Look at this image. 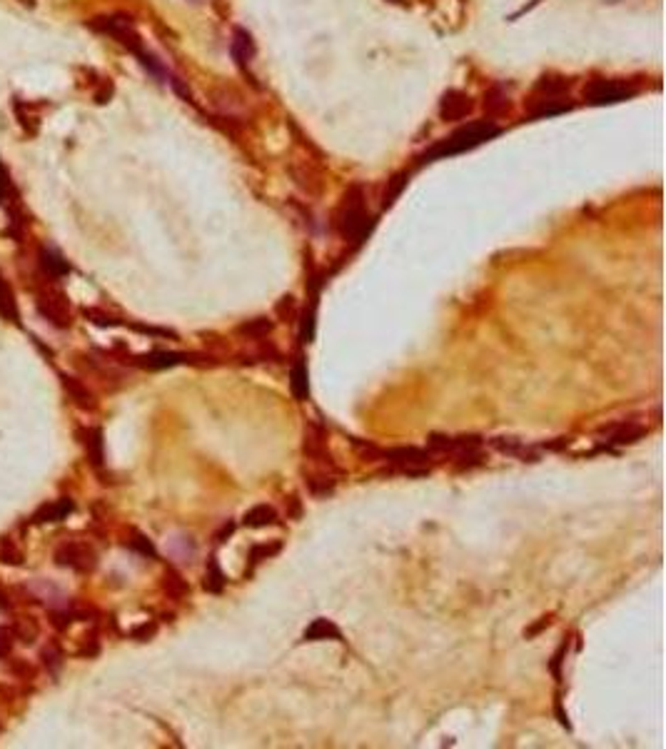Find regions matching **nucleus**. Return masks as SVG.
<instances>
[{"label": "nucleus", "mask_w": 666, "mask_h": 749, "mask_svg": "<svg viewBox=\"0 0 666 749\" xmlns=\"http://www.w3.org/2000/svg\"><path fill=\"white\" fill-rule=\"evenodd\" d=\"M10 647H13V635L0 627V657H6V654L10 652Z\"/></svg>", "instance_id": "43"}, {"label": "nucleus", "mask_w": 666, "mask_h": 749, "mask_svg": "<svg viewBox=\"0 0 666 749\" xmlns=\"http://www.w3.org/2000/svg\"><path fill=\"white\" fill-rule=\"evenodd\" d=\"M302 640L304 642H320V640H337V642H342V632L337 630V624L332 619L320 617L302 632Z\"/></svg>", "instance_id": "21"}, {"label": "nucleus", "mask_w": 666, "mask_h": 749, "mask_svg": "<svg viewBox=\"0 0 666 749\" xmlns=\"http://www.w3.org/2000/svg\"><path fill=\"white\" fill-rule=\"evenodd\" d=\"M355 450L359 452V457L364 462H382V447L372 445V442H362V440H352Z\"/></svg>", "instance_id": "36"}, {"label": "nucleus", "mask_w": 666, "mask_h": 749, "mask_svg": "<svg viewBox=\"0 0 666 749\" xmlns=\"http://www.w3.org/2000/svg\"><path fill=\"white\" fill-rule=\"evenodd\" d=\"M302 455L307 457V462L315 464V467H325V470L339 472L332 452H330V447H327V430L322 428L320 423H315V420H307V423H304Z\"/></svg>", "instance_id": "4"}, {"label": "nucleus", "mask_w": 666, "mask_h": 749, "mask_svg": "<svg viewBox=\"0 0 666 749\" xmlns=\"http://www.w3.org/2000/svg\"><path fill=\"white\" fill-rule=\"evenodd\" d=\"M569 80L566 77H541L534 85V98H549V96H566Z\"/></svg>", "instance_id": "27"}, {"label": "nucleus", "mask_w": 666, "mask_h": 749, "mask_svg": "<svg viewBox=\"0 0 666 749\" xmlns=\"http://www.w3.org/2000/svg\"><path fill=\"white\" fill-rule=\"evenodd\" d=\"M302 477H304V487H307L309 494H315V497H327V494H332L334 487H337L339 472L325 470V467H315V464H312V467H304Z\"/></svg>", "instance_id": "11"}, {"label": "nucleus", "mask_w": 666, "mask_h": 749, "mask_svg": "<svg viewBox=\"0 0 666 749\" xmlns=\"http://www.w3.org/2000/svg\"><path fill=\"white\" fill-rule=\"evenodd\" d=\"M387 3H394V6H405V0H387Z\"/></svg>", "instance_id": "47"}, {"label": "nucleus", "mask_w": 666, "mask_h": 749, "mask_svg": "<svg viewBox=\"0 0 666 749\" xmlns=\"http://www.w3.org/2000/svg\"><path fill=\"white\" fill-rule=\"evenodd\" d=\"M282 550V542H257V545H252L250 547V554H247V559H250V570H247V575H252L255 572L257 565H262L265 559H272L274 554L280 552Z\"/></svg>", "instance_id": "26"}, {"label": "nucleus", "mask_w": 666, "mask_h": 749, "mask_svg": "<svg viewBox=\"0 0 666 749\" xmlns=\"http://www.w3.org/2000/svg\"><path fill=\"white\" fill-rule=\"evenodd\" d=\"M42 667L48 669L53 677H58V672L63 669V649L58 644H48L42 649Z\"/></svg>", "instance_id": "33"}, {"label": "nucleus", "mask_w": 666, "mask_h": 749, "mask_svg": "<svg viewBox=\"0 0 666 749\" xmlns=\"http://www.w3.org/2000/svg\"><path fill=\"white\" fill-rule=\"evenodd\" d=\"M225 572L220 570V565H217V557H210L208 562V570H205V582L203 587L208 589V592H212V595H220L222 589H225Z\"/></svg>", "instance_id": "28"}, {"label": "nucleus", "mask_w": 666, "mask_h": 749, "mask_svg": "<svg viewBox=\"0 0 666 749\" xmlns=\"http://www.w3.org/2000/svg\"><path fill=\"white\" fill-rule=\"evenodd\" d=\"M290 387H292V395H295L297 400H307V398H309L307 360H304L302 352H297L295 363H292V370H290Z\"/></svg>", "instance_id": "19"}, {"label": "nucleus", "mask_w": 666, "mask_h": 749, "mask_svg": "<svg viewBox=\"0 0 666 749\" xmlns=\"http://www.w3.org/2000/svg\"><path fill=\"white\" fill-rule=\"evenodd\" d=\"M72 512V502L70 499H55V502H48V505H42L40 510L33 515V522L36 524H48V522H60V520H65L68 515Z\"/></svg>", "instance_id": "20"}, {"label": "nucleus", "mask_w": 666, "mask_h": 749, "mask_svg": "<svg viewBox=\"0 0 666 749\" xmlns=\"http://www.w3.org/2000/svg\"><path fill=\"white\" fill-rule=\"evenodd\" d=\"M367 197H364L362 185H352L347 188V192L342 195V202H339L337 213H334V227L345 240H352V243H362L364 238L369 235L375 220L369 218L367 213Z\"/></svg>", "instance_id": "2"}, {"label": "nucleus", "mask_w": 666, "mask_h": 749, "mask_svg": "<svg viewBox=\"0 0 666 749\" xmlns=\"http://www.w3.org/2000/svg\"><path fill=\"white\" fill-rule=\"evenodd\" d=\"M80 442L85 447V455H88V462L95 467V470H102L105 467V442H102V430L100 428H83L77 432Z\"/></svg>", "instance_id": "14"}, {"label": "nucleus", "mask_w": 666, "mask_h": 749, "mask_svg": "<svg viewBox=\"0 0 666 749\" xmlns=\"http://www.w3.org/2000/svg\"><path fill=\"white\" fill-rule=\"evenodd\" d=\"M155 632H157V624L155 622H148V624H140V627H135L132 630V637H135L137 642H148V640H153Z\"/></svg>", "instance_id": "40"}, {"label": "nucleus", "mask_w": 666, "mask_h": 749, "mask_svg": "<svg viewBox=\"0 0 666 749\" xmlns=\"http://www.w3.org/2000/svg\"><path fill=\"white\" fill-rule=\"evenodd\" d=\"M484 105L492 107L494 113H497V107H500V110H506V107H509V98L502 96V90H500V88H492V90L487 93V98H484Z\"/></svg>", "instance_id": "39"}, {"label": "nucleus", "mask_w": 666, "mask_h": 749, "mask_svg": "<svg viewBox=\"0 0 666 749\" xmlns=\"http://www.w3.org/2000/svg\"><path fill=\"white\" fill-rule=\"evenodd\" d=\"M55 565L58 567H70V570L80 572V575H88V572L95 570L98 565V554L95 550L90 547L88 542H63L58 550H55Z\"/></svg>", "instance_id": "6"}, {"label": "nucleus", "mask_w": 666, "mask_h": 749, "mask_svg": "<svg viewBox=\"0 0 666 749\" xmlns=\"http://www.w3.org/2000/svg\"><path fill=\"white\" fill-rule=\"evenodd\" d=\"M489 445L497 452H502V455H512V457H519L524 462H536V452L529 445H524V440H517V437H492Z\"/></svg>", "instance_id": "17"}, {"label": "nucleus", "mask_w": 666, "mask_h": 749, "mask_svg": "<svg viewBox=\"0 0 666 749\" xmlns=\"http://www.w3.org/2000/svg\"><path fill=\"white\" fill-rule=\"evenodd\" d=\"M494 135H500V125L494 123V120H474V123L457 128L452 135H447L437 145H432L422 155V162H432L437 158H452V155L474 150L482 143H487V140H492Z\"/></svg>", "instance_id": "1"}, {"label": "nucleus", "mask_w": 666, "mask_h": 749, "mask_svg": "<svg viewBox=\"0 0 666 749\" xmlns=\"http://www.w3.org/2000/svg\"><path fill=\"white\" fill-rule=\"evenodd\" d=\"M599 437H607V447H624V445H634L646 434V428L639 423H631V420H621V423H612L604 425V428L596 430Z\"/></svg>", "instance_id": "10"}, {"label": "nucleus", "mask_w": 666, "mask_h": 749, "mask_svg": "<svg viewBox=\"0 0 666 749\" xmlns=\"http://www.w3.org/2000/svg\"><path fill=\"white\" fill-rule=\"evenodd\" d=\"M125 363L135 365L143 370H170L178 365H190V368H217V357L203 355V352H167V350H153L145 355H132Z\"/></svg>", "instance_id": "3"}, {"label": "nucleus", "mask_w": 666, "mask_h": 749, "mask_svg": "<svg viewBox=\"0 0 666 749\" xmlns=\"http://www.w3.org/2000/svg\"><path fill=\"white\" fill-rule=\"evenodd\" d=\"M125 545L132 550V552L143 554V557H150V559L157 557V552H155V545L143 535V532H137V529H130V537L125 540Z\"/></svg>", "instance_id": "32"}, {"label": "nucleus", "mask_w": 666, "mask_h": 749, "mask_svg": "<svg viewBox=\"0 0 666 749\" xmlns=\"http://www.w3.org/2000/svg\"><path fill=\"white\" fill-rule=\"evenodd\" d=\"M13 640H20L23 644H33L38 640V624L30 617H20L13 624Z\"/></svg>", "instance_id": "31"}, {"label": "nucleus", "mask_w": 666, "mask_h": 749, "mask_svg": "<svg viewBox=\"0 0 666 749\" xmlns=\"http://www.w3.org/2000/svg\"><path fill=\"white\" fill-rule=\"evenodd\" d=\"M472 107H474V103H472V98L467 93H462V90H447L440 100V118L449 120V123L452 120H462L472 113Z\"/></svg>", "instance_id": "13"}, {"label": "nucleus", "mask_w": 666, "mask_h": 749, "mask_svg": "<svg viewBox=\"0 0 666 749\" xmlns=\"http://www.w3.org/2000/svg\"><path fill=\"white\" fill-rule=\"evenodd\" d=\"M90 28L98 30V33H105V36L115 38V40L120 43V45H125L127 50H132V53H140L143 50V43H140V38H137V33L132 30L130 20L125 18H93L90 20Z\"/></svg>", "instance_id": "8"}, {"label": "nucleus", "mask_w": 666, "mask_h": 749, "mask_svg": "<svg viewBox=\"0 0 666 749\" xmlns=\"http://www.w3.org/2000/svg\"><path fill=\"white\" fill-rule=\"evenodd\" d=\"M38 265H40V270L45 273V278H53V280L65 278V275L70 273V262H68L65 257L60 255L58 250H53V248H42L40 250V255H38Z\"/></svg>", "instance_id": "16"}, {"label": "nucleus", "mask_w": 666, "mask_h": 749, "mask_svg": "<svg viewBox=\"0 0 666 749\" xmlns=\"http://www.w3.org/2000/svg\"><path fill=\"white\" fill-rule=\"evenodd\" d=\"M274 312H277V315H280L285 322H292L295 317H297V305H295V298H292V295L280 298V303L274 305Z\"/></svg>", "instance_id": "37"}, {"label": "nucleus", "mask_w": 666, "mask_h": 749, "mask_svg": "<svg viewBox=\"0 0 666 749\" xmlns=\"http://www.w3.org/2000/svg\"><path fill=\"white\" fill-rule=\"evenodd\" d=\"M0 559H3L6 565H13V567H18L25 562L23 550H20V545L13 540V537H0Z\"/></svg>", "instance_id": "30"}, {"label": "nucleus", "mask_w": 666, "mask_h": 749, "mask_svg": "<svg viewBox=\"0 0 666 749\" xmlns=\"http://www.w3.org/2000/svg\"><path fill=\"white\" fill-rule=\"evenodd\" d=\"M0 610H10V602H8V595L3 587H0Z\"/></svg>", "instance_id": "46"}, {"label": "nucleus", "mask_w": 666, "mask_h": 749, "mask_svg": "<svg viewBox=\"0 0 666 749\" xmlns=\"http://www.w3.org/2000/svg\"><path fill=\"white\" fill-rule=\"evenodd\" d=\"M549 624H552V617H544L539 624H534L532 630H527V632H524V635H527V637H534L536 632H541V630H544V627H549Z\"/></svg>", "instance_id": "45"}, {"label": "nucleus", "mask_w": 666, "mask_h": 749, "mask_svg": "<svg viewBox=\"0 0 666 749\" xmlns=\"http://www.w3.org/2000/svg\"><path fill=\"white\" fill-rule=\"evenodd\" d=\"M8 192H10V180H8L6 167H0V202L6 200Z\"/></svg>", "instance_id": "44"}, {"label": "nucleus", "mask_w": 666, "mask_h": 749, "mask_svg": "<svg viewBox=\"0 0 666 749\" xmlns=\"http://www.w3.org/2000/svg\"><path fill=\"white\" fill-rule=\"evenodd\" d=\"M566 647H569V640H564V642L559 644V649L554 652V660H552V672H554V677H557V679H559V667H562V662H564V652H566Z\"/></svg>", "instance_id": "41"}, {"label": "nucleus", "mask_w": 666, "mask_h": 749, "mask_svg": "<svg viewBox=\"0 0 666 749\" xmlns=\"http://www.w3.org/2000/svg\"><path fill=\"white\" fill-rule=\"evenodd\" d=\"M274 333V320L272 317H252V320H245L238 325V335L245 340H252V342H260V340L270 338Z\"/></svg>", "instance_id": "18"}, {"label": "nucleus", "mask_w": 666, "mask_h": 749, "mask_svg": "<svg viewBox=\"0 0 666 749\" xmlns=\"http://www.w3.org/2000/svg\"><path fill=\"white\" fill-rule=\"evenodd\" d=\"M0 317L3 320H10L18 325L20 322V312H18V303H15V292L13 287L8 285V280L0 275Z\"/></svg>", "instance_id": "25"}, {"label": "nucleus", "mask_w": 666, "mask_h": 749, "mask_svg": "<svg viewBox=\"0 0 666 749\" xmlns=\"http://www.w3.org/2000/svg\"><path fill=\"white\" fill-rule=\"evenodd\" d=\"M242 524L250 529L272 527V524H277V510H274L272 505H255L245 512Z\"/></svg>", "instance_id": "22"}, {"label": "nucleus", "mask_w": 666, "mask_h": 749, "mask_svg": "<svg viewBox=\"0 0 666 749\" xmlns=\"http://www.w3.org/2000/svg\"><path fill=\"white\" fill-rule=\"evenodd\" d=\"M60 382H63L68 398L72 400V404H75V407H80L83 412H95L98 410L95 393H93V390H90V387L80 380V377H72V374L60 372Z\"/></svg>", "instance_id": "12"}, {"label": "nucleus", "mask_w": 666, "mask_h": 749, "mask_svg": "<svg viewBox=\"0 0 666 749\" xmlns=\"http://www.w3.org/2000/svg\"><path fill=\"white\" fill-rule=\"evenodd\" d=\"M429 452H440V455H459V452L482 450L484 437L479 434H429L427 437Z\"/></svg>", "instance_id": "9"}, {"label": "nucleus", "mask_w": 666, "mask_h": 749, "mask_svg": "<svg viewBox=\"0 0 666 749\" xmlns=\"http://www.w3.org/2000/svg\"><path fill=\"white\" fill-rule=\"evenodd\" d=\"M407 178H410V175H407V173H399V175H394V178L389 180V183H387L385 197H382V205H385V208H389V205H392V202L399 197V192L405 190Z\"/></svg>", "instance_id": "34"}, {"label": "nucleus", "mask_w": 666, "mask_h": 749, "mask_svg": "<svg viewBox=\"0 0 666 749\" xmlns=\"http://www.w3.org/2000/svg\"><path fill=\"white\" fill-rule=\"evenodd\" d=\"M162 589H165V595L170 600H178V602L190 595V584L185 582L183 575L178 570H173V567H167L165 575H162Z\"/></svg>", "instance_id": "24"}, {"label": "nucleus", "mask_w": 666, "mask_h": 749, "mask_svg": "<svg viewBox=\"0 0 666 749\" xmlns=\"http://www.w3.org/2000/svg\"><path fill=\"white\" fill-rule=\"evenodd\" d=\"M634 96H637V88H631L624 80H607V77L594 80L584 90V98H587L589 105H612V103L629 100Z\"/></svg>", "instance_id": "7"}, {"label": "nucleus", "mask_w": 666, "mask_h": 749, "mask_svg": "<svg viewBox=\"0 0 666 749\" xmlns=\"http://www.w3.org/2000/svg\"><path fill=\"white\" fill-rule=\"evenodd\" d=\"M77 652L83 654V657H95V654L100 652V640H98L95 632H88V635L83 637V642H80Z\"/></svg>", "instance_id": "38"}, {"label": "nucleus", "mask_w": 666, "mask_h": 749, "mask_svg": "<svg viewBox=\"0 0 666 749\" xmlns=\"http://www.w3.org/2000/svg\"><path fill=\"white\" fill-rule=\"evenodd\" d=\"M36 310L40 312L42 320H48V325L58 327V330H68L72 325L70 315V303L63 292L53 290V287H42L36 295Z\"/></svg>", "instance_id": "5"}, {"label": "nucleus", "mask_w": 666, "mask_h": 749, "mask_svg": "<svg viewBox=\"0 0 666 749\" xmlns=\"http://www.w3.org/2000/svg\"><path fill=\"white\" fill-rule=\"evenodd\" d=\"M232 55H235L240 66L250 63L252 55H255V43H252V36L245 28H235V33H232Z\"/></svg>", "instance_id": "23"}, {"label": "nucleus", "mask_w": 666, "mask_h": 749, "mask_svg": "<svg viewBox=\"0 0 666 749\" xmlns=\"http://www.w3.org/2000/svg\"><path fill=\"white\" fill-rule=\"evenodd\" d=\"M532 118H552V115H562L566 110H571L569 96H549V98H529L527 103Z\"/></svg>", "instance_id": "15"}, {"label": "nucleus", "mask_w": 666, "mask_h": 749, "mask_svg": "<svg viewBox=\"0 0 666 749\" xmlns=\"http://www.w3.org/2000/svg\"><path fill=\"white\" fill-rule=\"evenodd\" d=\"M232 532H235V522H232V520H230V522H225L220 529H217V535H215V542H217V545H222V542H227V540H230V537H232Z\"/></svg>", "instance_id": "42"}, {"label": "nucleus", "mask_w": 666, "mask_h": 749, "mask_svg": "<svg viewBox=\"0 0 666 749\" xmlns=\"http://www.w3.org/2000/svg\"><path fill=\"white\" fill-rule=\"evenodd\" d=\"M315 315H317V298L309 300V305L302 310V320H300V340L312 342L315 340Z\"/></svg>", "instance_id": "29"}, {"label": "nucleus", "mask_w": 666, "mask_h": 749, "mask_svg": "<svg viewBox=\"0 0 666 749\" xmlns=\"http://www.w3.org/2000/svg\"><path fill=\"white\" fill-rule=\"evenodd\" d=\"M83 315L88 317L93 325L98 327H120V325H125L123 320H118V317L113 315H107V312H102V310H95V308H85L83 310Z\"/></svg>", "instance_id": "35"}]
</instances>
